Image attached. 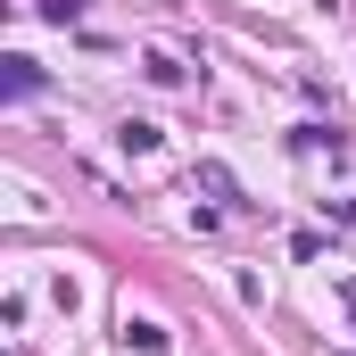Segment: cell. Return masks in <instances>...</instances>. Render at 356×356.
Instances as JSON below:
<instances>
[{"instance_id":"obj_1","label":"cell","mask_w":356,"mask_h":356,"mask_svg":"<svg viewBox=\"0 0 356 356\" xmlns=\"http://www.w3.org/2000/svg\"><path fill=\"white\" fill-rule=\"evenodd\" d=\"M199 191H207V199H224V207H241V182H232V166H216V158L199 166Z\"/></svg>"},{"instance_id":"obj_2","label":"cell","mask_w":356,"mask_h":356,"mask_svg":"<svg viewBox=\"0 0 356 356\" xmlns=\"http://www.w3.org/2000/svg\"><path fill=\"white\" fill-rule=\"evenodd\" d=\"M124 340H133L141 356H166V323H149V315H133V323H124Z\"/></svg>"},{"instance_id":"obj_3","label":"cell","mask_w":356,"mask_h":356,"mask_svg":"<svg viewBox=\"0 0 356 356\" xmlns=\"http://www.w3.org/2000/svg\"><path fill=\"white\" fill-rule=\"evenodd\" d=\"M8 91H42V67L33 58H8Z\"/></svg>"},{"instance_id":"obj_4","label":"cell","mask_w":356,"mask_h":356,"mask_svg":"<svg viewBox=\"0 0 356 356\" xmlns=\"http://www.w3.org/2000/svg\"><path fill=\"white\" fill-rule=\"evenodd\" d=\"M340 298H348V315H356V273H348V282H340Z\"/></svg>"}]
</instances>
